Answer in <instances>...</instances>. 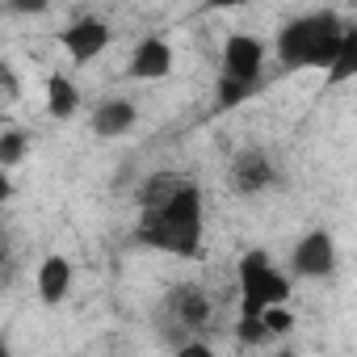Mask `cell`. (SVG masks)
Returning <instances> with one entry per match:
<instances>
[{"label": "cell", "mask_w": 357, "mask_h": 357, "mask_svg": "<svg viewBox=\"0 0 357 357\" xmlns=\"http://www.w3.org/2000/svg\"><path fill=\"white\" fill-rule=\"evenodd\" d=\"M135 240L155 248V252L194 261L202 252V190L190 185L185 194H176L168 206L143 211L139 227H135Z\"/></svg>", "instance_id": "cell-1"}, {"label": "cell", "mask_w": 357, "mask_h": 357, "mask_svg": "<svg viewBox=\"0 0 357 357\" xmlns=\"http://www.w3.org/2000/svg\"><path fill=\"white\" fill-rule=\"evenodd\" d=\"M344 17H336L332 9H319V13H303L294 22H286L273 38V55L282 68L298 72V68H332L336 63V51H340V38H344Z\"/></svg>", "instance_id": "cell-2"}, {"label": "cell", "mask_w": 357, "mask_h": 357, "mask_svg": "<svg viewBox=\"0 0 357 357\" xmlns=\"http://www.w3.org/2000/svg\"><path fill=\"white\" fill-rule=\"evenodd\" d=\"M151 324H155V332H160L164 344L181 349V344L202 340L211 332V324H215V298H211V290L202 282H172L160 294V303L151 311Z\"/></svg>", "instance_id": "cell-3"}, {"label": "cell", "mask_w": 357, "mask_h": 357, "mask_svg": "<svg viewBox=\"0 0 357 357\" xmlns=\"http://www.w3.org/2000/svg\"><path fill=\"white\" fill-rule=\"evenodd\" d=\"M236 282H240V319H265L269 311L290 303V273H282L273 257L261 248L236 261Z\"/></svg>", "instance_id": "cell-4"}, {"label": "cell", "mask_w": 357, "mask_h": 357, "mask_svg": "<svg viewBox=\"0 0 357 357\" xmlns=\"http://www.w3.org/2000/svg\"><path fill=\"white\" fill-rule=\"evenodd\" d=\"M227 185L240 198H261V194L282 185V168L265 147H240L227 164Z\"/></svg>", "instance_id": "cell-5"}, {"label": "cell", "mask_w": 357, "mask_h": 357, "mask_svg": "<svg viewBox=\"0 0 357 357\" xmlns=\"http://www.w3.org/2000/svg\"><path fill=\"white\" fill-rule=\"evenodd\" d=\"M261 68H265V43L257 34H227L223 38V51H219V76L223 80H236V84H257L261 80Z\"/></svg>", "instance_id": "cell-6"}, {"label": "cell", "mask_w": 357, "mask_h": 357, "mask_svg": "<svg viewBox=\"0 0 357 357\" xmlns=\"http://www.w3.org/2000/svg\"><path fill=\"white\" fill-rule=\"evenodd\" d=\"M336 265H340L336 240H332V231H324V227L307 231V236L290 248V273L303 278V282H324V278L336 273Z\"/></svg>", "instance_id": "cell-7"}, {"label": "cell", "mask_w": 357, "mask_h": 357, "mask_svg": "<svg viewBox=\"0 0 357 357\" xmlns=\"http://www.w3.org/2000/svg\"><path fill=\"white\" fill-rule=\"evenodd\" d=\"M59 43H63V51L76 63H93L109 47V26L101 17H76V22H68V30L59 34Z\"/></svg>", "instance_id": "cell-8"}, {"label": "cell", "mask_w": 357, "mask_h": 357, "mask_svg": "<svg viewBox=\"0 0 357 357\" xmlns=\"http://www.w3.org/2000/svg\"><path fill=\"white\" fill-rule=\"evenodd\" d=\"M172 63H176V55H172L168 38L147 34V38H139V47L130 51L126 76H135V80H164V76L172 72Z\"/></svg>", "instance_id": "cell-9"}, {"label": "cell", "mask_w": 357, "mask_h": 357, "mask_svg": "<svg viewBox=\"0 0 357 357\" xmlns=\"http://www.w3.org/2000/svg\"><path fill=\"white\" fill-rule=\"evenodd\" d=\"M93 135L97 139H122L135 122H139V105L130 97H105L93 105Z\"/></svg>", "instance_id": "cell-10"}, {"label": "cell", "mask_w": 357, "mask_h": 357, "mask_svg": "<svg viewBox=\"0 0 357 357\" xmlns=\"http://www.w3.org/2000/svg\"><path fill=\"white\" fill-rule=\"evenodd\" d=\"M194 181L185 172H176V168H155L147 181L139 185V194H135V202H139V215L143 211H160V206H168L176 194H185Z\"/></svg>", "instance_id": "cell-11"}, {"label": "cell", "mask_w": 357, "mask_h": 357, "mask_svg": "<svg viewBox=\"0 0 357 357\" xmlns=\"http://www.w3.org/2000/svg\"><path fill=\"white\" fill-rule=\"evenodd\" d=\"M72 282H76V269H72V261L59 257V252L43 257V265L34 269V286H38V298H43L47 307L63 303V298L72 294Z\"/></svg>", "instance_id": "cell-12"}, {"label": "cell", "mask_w": 357, "mask_h": 357, "mask_svg": "<svg viewBox=\"0 0 357 357\" xmlns=\"http://www.w3.org/2000/svg\"><path fill=\"white\" fill-rule=\"evenodd\" d=\"M47 114H51V118H59V122L80 114V84H76V80H68L63 72L47 76Z\"/></svg>", "instance_id": "cell-13"}, {"label": "cell", "mask_w": 357, "mask_h": 357, "mask_svg": "<svg viewBox=\"0 0 357 357\" xmlns=\"http://www.w3.org/2000/svg\"><path fill=\"white\" fill-rule=\"evenodd\" d=\"M357 76V26H344V38H340V51H336V63L328 68V80L332 84H344Z\"/></svg>", "instance_id": "cell-14"}, {"label": "cell", "mask_w": 357, "mask_h": 357, "mask_svg": "<svg viewBox=\"0 0 357 357\" xmlns=\"http://www.w3.org/2000/svg\"><path fill=\"white\" fill-rule=\"evenodd\" d=\"M26 151H30V135L22 126H9L5 135H0V168H5V172H13L26 160Z\"/></svg>", "instance_id": "cell-15"}, {"label": "cell", "mask_w": 357, "mask_h": 357, "mask_svg": "<svg viewBox=\"0 0 357 357\" xmlns=\"http://www.w3.org/2000/svg\"><path fill=\"white\" fill-rule=\"evenodd\" d=\"M248 93H252L248 84H236V80H223L219 76V105H240Z\"/></svg>", "instance_id": "cell-16"}, {"label": "cell", "mask_w": 357, "mask_h": 357, "mask_svg": "<svg viewBox=\"0 0 357 357\" xmlns=\"http://www.w3.org/2000/svg\"><path fill=\"white\" fill-rule=\"evenodd\" d=\"M172 357H219V353H215V344H206V340H190V344H181V349H172Z\"/></svg>", "instance_id": "cell-17"}, {"label": "cell", "mask_w": 357, "mask_h": 357, "mask_svg": "<svg viewBox=\"0 0 357 357\" xmlns=\"http://www.w3.org/2000/svg\"><path fill=\"white\" fill-rule=\"evenodd\" d=\"M0 84H5V101H17V76L9 63H0Z\"/></svg>", "instance_id": "cell-18"}, {"label": "cell", "mask_w": 357, "mask_h": 357, "mask_svg": "<svg viewBox=\"0 0 357 357\" xmlns=\"http://www.w3.org/2000/svg\"><path fill=\"white\" fill-rule=\"evenodd\" d=\"M273 357H298V353H294V349H278Z\"/></svg>", "instance_id": "cell-19"}]
</instances>
